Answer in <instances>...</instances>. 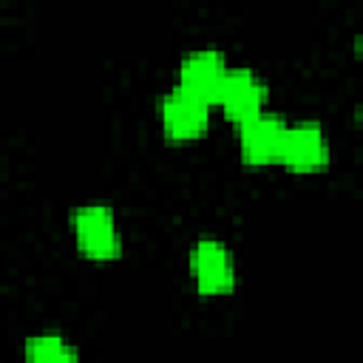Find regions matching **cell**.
Segmentation results:
<instances>
[{
	"mask_svg": "<svg viewBox=\"0 0 363 363\" xmlns=\"http://www.w3.org/2000/svg\"><path fill=\"white\" fill-rule=\"evenodd\" d=\"M71 224H74L77 244L88 258L108 261V258L119 255L122 238H119L113 213L105 204H82V207H77L74 216H71Z\"/></svg>",
	"mask_w": 363,
	"mask_h": 363,
	"instance_id": "cell-1",
	"label": "cell"
},
{
	"mask_svg": "<svg viewBox=\"0 0 363 363\" xmlns=\"http://www.w3.org/2000/svg\"><path fill=\"white\" fill-rule=\"evenodd\" d=\"M190 269L196 278V286L201 295H216V292H227L235 284V267H233V255L230 250L216 241V238H201L196 241L193 252H190Z\"/></svg>",
	"mask_w": 363,
	"mask_h": 363,
	"instance_id": "cell-2",
	"label": "cell"
},
{
	"mask_svg": "<svg viewBox=\"0 0 363 363\" xmlns=\"http://www.w3.org/2000/svg\"><path fill=\"white\" fill-rule=\"evenodd\" d=\"M159 116L170 139H196L199 133H204L210 122V105L176 85L170 94H164L159 105Z\"/></svg>",
	"mask_w": 363,
	"mask_h": 363,
	"instance_id": "cell-3",
	"label": "cell"
},
{
	"mask_svg": "<svg viewBox=\"0 0 363 363\" xmlns=\"http://www.w3.org/2000/svg\"><path fill=\"white\" fill-rule=\"evenodd\" d=\"M264 99H267V85L247 68L227 71L221 91L216 96V102L224 108V113L238 125L258 116L264 108Z\"/></svg>",
	"mask_w": 363,
	"mask_h": 363,
	"instance_id": "cell-4",
	"label": "cell"
},
{
	"mask_svg": "<svg viewBox=\"0 0 363 363\" xmlns=\"http://www.w3.org/2000/svg\"><path fill=\"white\" fill-rule=\"evenodd\" d=\"M278 162H284L289 170H318L329 162V142L315 122L286 125Z\"/></svg>",
	"mask_w": 363,
	"mask_h": 363,
	"instance_id": "cell-5",
	"label": "cell"
},
{
	"mask_svg": "<svg viewBox=\"0 0 363 363\" xmlns=\"http://www.w3.org/2000/svg\"><path fill=\"white\" fill-rule=\"evenodd\" d=\"M224 77H227V62L216 48L193 51L179 65V88L190 91L193 96L204 99L207 105L216 102Z\"/></svg>",
	"mask_w": 363,
	"mask_h": 363,
	"instance_id": "cell-6",
	"label": "cell"
},
{
	"mask_svg": "<svg viewBox=\"0 0 363 363\" xmlns=\"http://www.w3.org/2000/svg\"><path fill=\"white\" fill-rule=\"evenodd\" d=\"M284 133H286V122L272 113H258V116L241 122V133H238L241 159L247 164L278 162Z\"/></svg>",
	"mask_w": 363,
	"mask_h": 363,
	"instance_id": "cell-7",
	"label": "cell"
},
{
	"mask_svg": "<svg viewBox=\"0 0 363 363\" xmlns=\"http://www.w3.org/2000/svg\"><path fill=\"white\" fill-rule=\"evenodd\" d=\"M26 360L28 363H77V349L54 332H43L26 340Z\"/></svg>",
	"mask_w": 363,
	"mask_h": 363,
	"instance_id": "cell-8",
	"label": "cell"
}]
</instances>
